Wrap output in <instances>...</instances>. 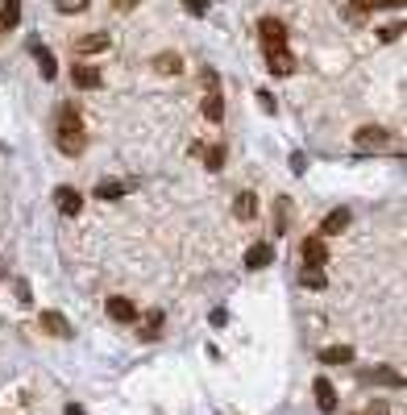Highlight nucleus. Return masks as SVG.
Listing matches in <instances>:
<instances>
[{
  "instance_id": "obj_1",
  "label": "nucleus",
  "mask_w": 407,
  "mask_h": 415,
  "mask_svg": "<svg viewBox=\"0 0 407 415\" xmlns=\"http://www.w3.org/2000/svg\"><path fill=\"white\" fill-rule=\"evenodd\" d=\"M58 150L63 154H84V145H88V129H84V121H79V112H75V104H63V112H58Z\"/></svg>"
},
{
  "instance_id": "obj_2",
  "label": "nucleus",
  "mask_w": 407,
  "mask_h": 415,
  "mask_svg": "<svg viewBox=\"0 0 407 415\" xmlns=\"http://www.w3.org/2000/svg\"><path fill=\"white\" fill-rule=\"evenodd\" d=\"M354 145H358L362 154H378V150H387V145H391V133H387L382 125H366V129L354 133Z\"/></svg>"
},
{
  "instance_id": "obj_3",
  "label": "nucleus",
  "mask_w": 407,
  "mask_h": 415,
  "mask_svg": "<svg viewBox=\"0 0 407 415\" xmlns=\"http://www.w3.org/2000/svg\"><path fill=\"white\" fill-rule=\"evenodd\" d=\"M299 253H304V266H316V270L328 266V245H324V237H308Z\"/></svg>"
},
{
  "instance_id": "obj_4",
  "label": "nucleus",
  "mask_w": 407,
  "mask_h": 415,
  "mask_svg": "<svg viewBox=\"0 0 407 415\" xmlns=\"http://www.w3.org/2000/svg\"><path fill=\"white\" fill-rule=\"evenodd\" d=\"M266 67H271L274 75H291L295 71V58H291L287 46H266Z\"/></svg>"
},
{
  "instance_id": "obj_5",
  "label": "nucleus",
  "mask_w": 407,
  "mask_h": 415,
  "mask_svg": "<svg viewBox=\"0 0 407 415\" xmlns=\"http://www.w3.org/2000/svg\"><path fill=\"white\" fill-rule=\"evenodd\" d=\"M54 204H58V212H63V216H79L84 195H79L75 187H58V191H54Z\"/></svg>"
},
{
  "instance_id": "obj_6",
  "label": "nucleus",
  "mask_w": 407,
  "mask_h": 415,
  "mask_svg": "<svg viewBox=\"0 0 407 415\" xmlns=\"http://www.w3.org/2000/svg\"><path fill=\"white\" fill-rule=\"evenodd\" d=\"M104 312H108V320H117V324H129L137 320V308L125 299V295H112L108 303H104Z\"/></svg>"
},
{
  "instance_id": "obj_7",
  "label": "nucleus",
  "mask_w": 407,
  "mask_h": 415,
  "mask_svg": "<svg viewBox=\"0 0 407 415\" xmlns=\"http://www.w3.org/2000/svg\"><path fill=\"white\" fill-rule=\"evenodd\" d=\"M362 382H370V386H403V374L391 366H374L362 374Z\"/></svg>"
},
{
  "instance_id": "obj_8",
  "label": "nucleus",
  "mask_w": 407,
  "mask_h": 415,
  "mask_svg": "<svg viewBox=\"0 0 407 415\" xmlns=\"http://www.w3.org/2000/svg\"><path fill=\"white\" fill-rule=\"evenodd\" d=\"M258 34H262L266 46H283V42H287V25H283L278 17H262V21H258Z\"/></svg>"
},
{
  "instance_id": "obj_9",
  "label": "nucleus",
  "mask_w": 407,
  "mask_h": 415,
  "mask_svg": "<svg viewBox=\"0 0 407 415\" xmlns=\"http://www.w3.org/2000/svg\"><path fill=\"white\" fill-rule=\"evenodd\" d=\"M191 154H200L208 171H221V166H225V145H204V141H191Z\"/></svg>"
},
{
  "instance_id": "obj_10",
  "label": "nucleus",
  "mask_w": 407,
  "mask_h": 415,
  "mask_svg": "<svg viewBox=\"0 0 407 415\" xmlns=\"http://www.w3.org/2000/svg\"><path fill=\"white\" fill-rule=\"evenodd\" d=\"M71 84H75L79 92H91V88H100V71L88 67V62H79V67H71Z\"/></svg>"
},
{
  "instance_id": "obj_11",
  "label": "nucleus",
  "mask_w": 407,
  "mask_h": 415,
  "mask_svg": "<svg viewBox=\"0 0 407 415\" xmlns=\"http://www.w3.org/2000/svg\"><path fill=\"white\" fill-rule=\"evenodd\" d=\"M349 220H354V212H349V208H332V212L324 216L320 232H324V237H332V232H345V229H349Z\"/></svg>"
},
{
  "instance_id": "obj_12",
  "label": "nucleus",
  "mask_w": 407,
  "mask_h": 415,
  "mask_svg": "<svg viewBox=\"0 0 407 415\" xmlns=\"http://www.w3.org/2000/svg\"><path fill=\"white\" fill-rule=\"evenodd\" d=\"M312 390H316V407H320V411H324V415L337 411V386H332L328 378H316V386H312Z\"/></svg>"
},
{
  "instance_id": "obj_13",
  "label": "nucleus",
  "mask_w": 407,
  "mask_h": 415,
  "mask_svg": "<svg viewBox=\"0 0 407 415\" xmlns=\"http://www.w3.org/2000/svg\"><path fill=\"white\" fill-rule=\"evenodd\" d=\"M42 328L50 332V336H63V341L75 336V332H71V320H67L63 312H42Z\"/></svg>"
},
{
  "instance_id": "obj_14",
  "label": "nucleus",
  "mask_w": 407,
  "mask_h": 415,
  "mask_svg": "<svg viewBox=\"0 0 407 415\" xmlns=\"http://www.w3.org/2000/svg\"><path fill=\"white\" fill-rule=\"evenodd\" d=\"M233 216H237V220H254V216H258V195H254V191H241V195L233 199Z\"/></svg>"
},
{
  "instance_id": "obj_15",
  "label": "nucleus",
  "mask_w": 407,
  "mask_h": 415,
  "mask_svg": "<svg viewBox=\"0 0 407 415\" xmlns=\"http://www.w3.org/2000/svg\"><path fill=\"white\" fill-rule=\"evenodd\" d=\"M271 258H274V249L266 245V241H258V245H250V249H245V266H250V270L271 266Z\"/></svg>"
},
{
  "instance_id": "obj_16",
  "label": "nucleus",
  "mask_w": 407,
  "mask_h": 415,
  "mask_svg": "<svg viewBox=\"0 0 407 415\" xmlns=\"http://www.w3.org/2000/svg\"><path fill=\"white\" fill-rule=\"evenodd\" d=\"M349 362H354V349L349 345H332V349L320 353V366H349Z\"/></svg>"
},
{
  "instance_id": "obj_17",
  "label": "nucleus",
  "mask_w": 407,
  "mask_h": 415,
  "mask_svg": "<svg viewBox=\"0 0 407 415\" xmlns=\"http://www.w3.org/2000/svg\"><path fill=\"white\" fill-rule=\"evenodd\" d=\"M154 71H162V75H179L183 58L175 54V50H162V54H154Z\"/></svg>"
},
{
  "instance_id": "obj_18",
  "label": "nucleus",
  "mask_w": 407,
  "mask_h": 415,
  "mask_svg": "<svg viewBox=\"0 0 407 415\" xmlns=\"http://www.w3.org/2000/svg\"><path fill=\"white\" fill-rule=\"evenodd\" d=\"M21 25V0H4L0 4V29H17Z\"/></svg>"
},
{
  "instance_id": "obj_19",
  "label": "nucleus",
  "mask_w": 407,
  "mask_h": 415,
  "mask_svg": "<svg viewBox=\"0 0 407 415\" xmlns=\"http://www.w3.org/2000/svg\"><path fill=\"white\" fill-rule=\"evenodd\" d=\"M100 50H108V34H88L75 42V54H100Z\"/></svg>"
},
{
  "instance_id": "obj_20",
  "label": "nucleus",
  "mask_w": 407,
  "mask_h": 415,
  "mask_svg": "<svg viewBox=\"0 0 407 415\" xmlns=\"http://www.w3.org/2000/svg\"><path fill=\"white\" fill-rule=\"evenodd\" d=\"M129 187H134V183H125V179H108V183L96 187V199H121Z\"/></svg>"
},
{
  "instance_id": "obj_21",
  "label": "nucleus",
  "mask_w": 407,
  "mask_h": 415,
  "mask_svg": "<svg viewBox=\"0 0 407 415\" xmlns=\"http://www.w3.org/2000/svg\"><path fill=\"white\" fill-rule=\"evenodd\" d=\"M34 54H38V67H42V75H46V79H54V75H58V62L50 58V50L34 42Z\"/></svg>"
},
{
  "instance_id": "obj_22",
  "label": "nucleus",
  "mask_w": 407,
  "mask_h": 415,
  "mask_svg": "<svg viewBox=\"0 0 407 415\" xmlns=\"http://www.w3.org/2000/svg\"><path fill=\"white\" fill-rule=\"evenodd\" d=\"M158 328H162V312H150L141 320V341H158Z\"/></svg>"
},
{
  "instance_id": "obj_23",
  "label": "nucleus",
  "mask_w": 407,
  "mask_h": 415,
  "mask_svg": "<svg viewBox=\"0 0 407 415\" xmlns=\"http://www.w3.org/2000/svg\"><path fill=\"white\" fill-rule=\"evenodd\" d=\"M204 117H208V121H221V117H225V100H221L217 92L204 95Z\"/></svg>"
},
{
  "instance_id": "obj_24",
  "label": "nucleus",
  "mask_w": 407,
  "mask_h": 415,
  "mask_svg": "<svg viewBox=\"0 0 407 415\" xmlns=\"http://www.w3.org/2000/svg\"><path fill=\"white\" fill-rule=\"evenodd\" d=\"M299 282H304V286H312V291H324V270H316V266H304Z\"/></svg>"
},
{
  "instance_id": "obj_25",
  "label": "nucleus",
  "mask_w": 407,
  "mask_h": 415,
  "mask_svg": "<svg viewBox=\"0 0 407 415\" xmlns=\"http://www.w3.org/2000/svg\"><path fill=\"white\" fill-rule=\"evenodd\" d=\"M283 229H287V199L274 204V232H283Z\"/></svg>"
},
{
  "instance_id": "obj_26",
  "label": "nucleus",
  "mask_w": 407,
  "mask_h": 415,
  "mask_svg": "<svg viewBox=\"0 0 407 415\" xmlns=\"http://www.w3.org/2000/svg\"><path fill=\"white\" fill-rule=\"evenodd\" d=\"M54 4H58L63 13H84V8H88V0H54Z\"/></svg>"
},
{
  "instance_id": "obj_27",
  "label": "nucleus",
  "mask_w": 407,
  "mask_h": 415,
  "mask_svg": "<svg viewBox=\"0 0 407 415\" xmlns=\"http://www.w3.org/2000/svg\"><path fill=\"white\" fill-rule=\"evenodd\" d=\"M387 4H399V0H354L358 13H362V8H387Z\"/></svg>"
},
{
  "instance_id": "obj_28",
  "label": "nucleus",
  "mask_w": 407,
  "mask_h": 415,
  "mask_svg": "<svg viewBox=\"0 0 407 415\" xmlns=\"http://www.w3.org/2000/svg\"><path fill=\"white\" fill-rule=\"evenodd\" d=\"M399 34H403V25H387V29H378V38H382V42H395Z\"/></svg>"
},
{
  "instance_id": "obj_29",
  "label": "nucleus",
  "mask_w": 407,
  "mask_h": 415,
  "mask_svg": "<svg viewBox=\"0 0 407 415\" xmlns=\"http://www.w3.org/2000/svg\"><path fill=\"white\" fill-rule=\"evenodd\" d=\"M183 8H187V13H195V17H204V13H208V4H204V0H183Z\"/></svg>"
},
{
  "instance_id": "obj_30",
  "label": "nucleus",
  "mask_w": 407,
  "mask_h": 415,
  "mask_svg": "<svg viewBox=\"0 0 407 415\" xmlns=\"http://www.w3.org/2000/svg\"><path fill=\"white\" fill-rule=\"evenodd\" d=\"M362 415H391V407H387V403H382V399H374V403H370V407H366Z\"/></svg>"
},
{
  "instance_id": "obj_31",
  "label": "nucleus",
  "mask_w": 407,
  "mask_h": 415,
  "mask_svg": "<svg viewBox=\"0 0 407 415\" xmlns=\"http://www.w3.org/2000/svg\"><path fill=\"white\" fill-rule=\"evenodd\" d=\"M208 320H212V328H221V324L228 320V312H225V308H217V312H212V316H208Z\"/></svg>"
},
{
  "instance_id": "obj_32",
  "label": "nucleus",
  "mask_w": 407,
  "mask_h": 415,
  "mask_svg": "<svg viewBox=\"0 0 407 415\" xmlns=\"http://www.w3.org/2000/svg\"><path fill=\"white\" fill-rule=\"evenodd\" d=\"M134 4H137V0H112V8H117V13H129Z\"/></svg>"
},
{
  "instance_id": "obj_33",
  "label": "nucleus",
  "mask_w": 407,
  "mask_h": 415,
  "mask_svg": "<svg viewBox=\"0 0 407 415\" xmlns=\"http://www.w3.org/2000/svg\"><path fill=\"white\" fill-rule=\"evenodd\" d=\"M67 415H84V407H79V403H71V407H67Z\"/></svg>"
}]
</instances>
